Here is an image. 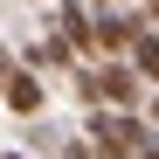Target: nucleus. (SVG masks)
<instances>
[{
    "label": "nucleus",
    "instance_id": "f257e3e1",
    "mask_svg": "<svg viewBox=\"0 0 159 159\" xmlns=\"http://www.w3.org/2000/svg\"><path fill=\"white\" fill-rule=\"evenodd\" d=\"M90 76H97V97L111 104V111H139V69H131V62H104Z\"/></svg>",
    "mask_w": 159,
    "mask_h": 159
},
{
    "label": "nucleus",
    "instance_id": "f03ea898",
    "mask_svg": "<svg viewBox=\"0 0 159 159\" xmlns=\"http://www.w3.org/2000/svg\"><path fill=\"white\" fill-rule=\"evenodd\" d=\"M139 35H145V21H139V14H118V7H111V14H97V48H111V56H125Z\"/></svg>",
    "mask_w": 159,
    "mask_h": 159
},
{
    "label": "nucleus",
    "instance_id": "7ed1b4c3",
    "mask_svg": "<svg viewBox=\"0 0 159 159\" xmlns=\"http://www.w3.org/2000/svg\"><path fill=\"white\" fill-rule=\"evenodd\" d=\"M125 62L139 69V83H159V28H145L139 42H131V48H125Z\"/></svg>",
    "mask_w": 159,
    "mask_h": 159
},
{
    "label": "nucleus",
    "instance_id": "20e7f679",
    "mask_svg": "<svg viewBox=\"0 0 159 159\" xmlns=\"http://www.w3.org/2000/svg\"><path fill=\"white\" fill-rule=\"evenodd\" d=\"M0 97H7V111H21V118H35V111H42V83H35L28 69H14V83L0 90Z\"/></svg>",
    "mask_w": 159,
    "mask_h": 159
},
{
    "label": "nucleus",
    "instance_id": "39448f33",
    "mask_svg": "<svg viewBox=\"0 0 159 159\" xmlns=\"http://www.w3.org/2000/svg\"><path fill=\"white\" fill-rule=\"evenodd\" d=\"M7 83H14V56L0 48V90H7Z\"/></svg>",
    "mask_w": 159,
    "mask_h": 159
},
{
    "label": "nucleus",
    "instance_id": "423d86ee",
    "mask_svg": "<svg viewBox=\"0 0 159 159\" xmlns=\"http://www.w3.org/2000/svg\"><path fill=\"white\" fill-rule=\"evenodd\" d=\"M139 159H159V139H152V145H145V152H139Z\"/></svg>",
    "mask_w": 159,
    "mask_h": 159
},
{
    "label": "nucleus",
    "instance_id": "0eeeda50",
    "mask_svg": "<svg viewBox=\"0 0 159 159\" xmlns=\"http://www.w3.org/2000/svg\"><path fill=\"white\" fill-rule=\"evenodd\" d=\"M0 159H28V152H0Z\"/></svg>",
    "mask_w": 159,
    "mask_h": 159
},
{
    "label": "nucleus",
    "instance_id": "6e6552de",
    "mask_svg": "<svg viewBox=\"0 0 159 159\" xmlns=\"http://www.w3.org/2000/svg\"><path fill=\"white\" fill-rule=\"evenodd\" d=\"M152 125H159V97H152Z\"/></svg>",
    "mask_w": 159,
    "mask_h": 159
}]
</instances>
